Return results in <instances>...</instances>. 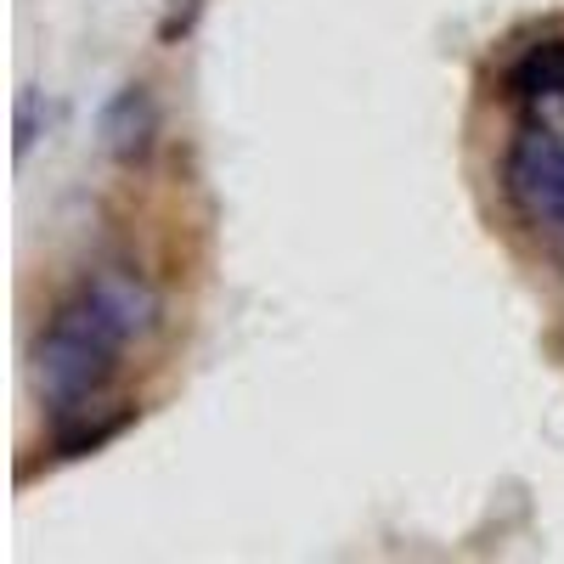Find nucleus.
I'll list each match as a JSON object with an SVG mask.
<instances>
[{"mask_svg":"<svg viewBox=\"0 0 564 564\" xmlns=\"http://www.w3.org/2000/svg\"><path fill=\"white\" fill-rule=\"evenodd\" d=\"M159 141V102L148 85H124L119 97L102 108V148L119 164H141Z\"/></svg>","mask_w":564,"mask_h":564,"instance_id":"obj_3","label":"nucleus"},{"mask_svg":"<svg viewBox=\"0 0 564 564\" xmlns=\"http://www.w3.org/2000/svg\"><path fill=\"white\" fill-rule=\"evenodd\" d=\"M198 12H204V0H175V7H170V18L159 23V40H164V45H175L186 29L198 23Z\"/></svg>","mask_w":564,"mask_h":564,"instance_id":"obj_5","label":"nucleus"},{"mask_svg":"<svg viewBox=\"0 0 564 564\" xmlns=\"http://www.w3.org/2000/svg\"><path fill=\"white\" fill-rule=\"evenodd\" d=\"M508 97L531 108V113H553L564 108V40H542L508 68Z\"/></svg>","mask_w":564,"mask_h":564,"instance_id":"obj_4","label":"nucleus"},{"mask_svg":"<svg viewBox=\"0 0 564 564\" xmlns=\"http://www.w3.org/2000/svg\"><path fill=\"white\" fill-rule=\"evenodd\" d=\"M508 198L525 220L547 226L564 243V141L547 130H525L508 153Z\"/></svg>","mask_w":564,"mask_h":564,"instance_id":"obj_2","label":"nucleus"},{"mask_svg":"<svg viewBox=\"0 0 564 564\" xmlns=\"http://www.w3.org/2000/svg\"><path fill=\"white\" fill-rule=\"evenodd\" d=\"M159 300L141 276L130 271H102L52 316L40 334L34 367H40V395L52 401L57 417L97 406L119 372V356L130 339L153 334Z\"/></svg>","mask_w":564,"mask_h":564,"instance_id":"obj_1","label":"nucleus"}]
</instances>
